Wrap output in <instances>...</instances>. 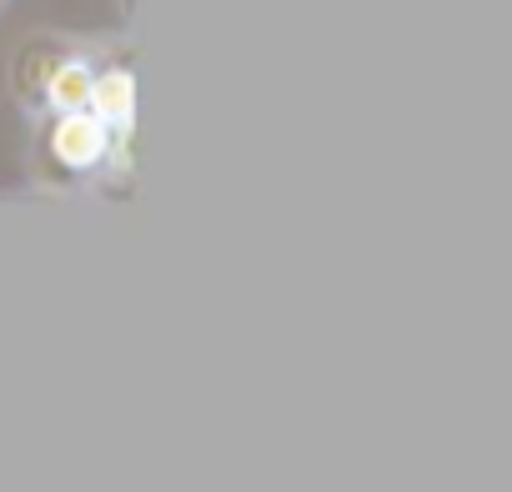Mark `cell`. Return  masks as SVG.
I'll return each mask as SVG.
<instances>
[{"label":"cell","mask_w":512,"mask_h":492,"mask_svg":"<svg viewBox=\"0 0 512 492\" xmlns=\"http://www.w3.org/2000/svg\"><path fill=\"white\" fill-rule=\"evenodd\" d=\"M56 156H61V161H71V166L96 161V156H101V126L71 111V116L61 121V131H56Z\"/></svg>","instance_id":"obj_1"},{"label":"cell","mask_w":512,"mask_h":492,"mask_svg":"<svg viewBox=\"0 0 512 492\" xmlns=\"http://www.w3.org/2000/svg\"><path fill=\"white\" fill-rule=\"evenodd\" d=\"M131 91H136V86H131V76H126V71H111L106 81H96V86H91V101L101 106V116L126 121V116H131Z\"/></svg>","instance_id":"obj_2"},{"label":"cell","mask_w":512,"mask_h":492,"mask_svg":"<svg viewBox=\"0 0 512 492\" xmlns=\"http://www.w3.org/2000/svg\"><path fill=\"white\" fill-rule=\"evenodd\" d=\"M51 96H56V106L76 111V106H86V101H91V76H86L81 66H66V71H56Z\"/></svg>","instance_id":"obj_3"}]
</instances>
